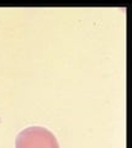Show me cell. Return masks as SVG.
<instances>
[{
    "label": "cell",
    "instance_id": "obj_1",
    "mask_svg": "<svg viewBox=\"0 0 132 148\" xmlns=\"http://www.w3.org/2000/svg\"><path fill=\"white\" fill-rule=\"evenodd\" d=\"M16 148H60L56 136L44 127H27L17 135Z\"/></svg>",
    "mask_w": 132,
    "mask_h": 148
}]
</instances>
